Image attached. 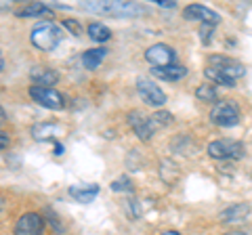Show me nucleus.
Wrapping results in <instances>:
<instances>
[{
    "mask_svg": "<svg viewBox=\"0 0 252 235\" xmlns=\"http://www.w3.org/2000/svg\"><path fill=\"white\" fill-rule=\"evenodd\" d=\"M32 44L40 51H55L61 42V29L53 21H40L32 29Z\"/></svg>",
    "mask_w": 252,
    "mask_h": 235,
    "instance_id": "obj_1",
    "label": "nucleus"
},
{
    "mask_svg": "<svg viewBox=\"0 0 252 235\" xmlns=\"http://www.w3.org/2000/svg\"><path fill=\"white\" fill-rule=\"evenodd\" d=\"M210 122L220 128H231L240 124V107L235 101H219L210 109Z\"/></svg>",
    "mask_w": 252,
    "mask_h": 235,
    "instance_id": "obj_2",
    "label": "nucleus"
},
{
    "mask_svg": "<svg viewBox=\"0 0 252 235\" xmlns=\"http://www.w3.org/2000/svg\"><path fill=\"white\" fill-rule=\"evenodd\" d=\"M82 6L93 13H107L114 17H135V15L143 13V9L135 2H84Z\"/></svg>",
    "mask_w": 252,
    "mask_h": 235,
    "instance_id": "obj_3",
    "label": "nucleus"
},
{
    "mask_svg": "<svg viewBox=\"0 0 252 235\" xmlns=\"http://www.w3.org/2000/svg\"><path fill=\"white\" fill-rule=\"evenodd\" d=\"M208 155L215 160H240L246 155V149H244L240 141L220 139V141H212L208 145Z\"/></svg>",
    "mask_w": 252,
    "mask_h": 235,
    "instance_id": "obj_4",
    "label": "nucleus"
},
{
    "mask_svg": "<svg viewBox=\"0 0 252 235\" xmlns=\"http://www.w3.org/2000/svg\"><path fill=\"white\" fill-rule=\"evenodd\" d=\"M208 67L217 69V72H220L223 76H227V78H229V80H233V82L246 74V69H244V65L240 63L238 59L225 57V55H212Z\"/></svg>",
    "mask_w": 252,
    "mask_h": 235,
    "instance_id": "obj_5",
    "label": "nucleus"
},
{
    "mask_svg": "<svg viewBox=\"0 0 252 235\" xmlns=\"http://www.w3.org/2000/svg\"><path fill=\"white\" fill-rule=\"evenodd\" d=\"M30 97L36 101L38 105H42L46 109H63V95L57 92L51 86H32L30 88Z\"/></svg>",
    "mask_w": 252,
    "mask_h": 235,
    "instance_id": "obj_6",
    "label": "nucleus"
},
{
    "mask_svg": "<svg viewBox=\"0 0 252 235\" xmlns=\"http://www.w3.org/2000/svg\"><path fill=\"white\" fill-rule=\"evenodd\" d=\"M137 90H139L141 99H143L147 105H152V107H162L164 103H166V95H164V90L158 84H154L152 80H147V78H139L137 80Z\"/></svg>",
    "mask_w": 252,
    "mask_h": 235,
    "instance_id": "obj_7",
    "label": "nucleus"
},
{
    "mask_svg": "<svg viewBox=\"0 0 252 235\" xmlns=\"http://www.w3.org/2000/svg\"><path fill=\"white\" fill-rule=\"evenodd\" d=\"M145 59L154 67H166V65H175L177 53L168 44H154L145 51Z\"/></svg>",
    "mask_w": 252,
    "mask_h": 235,
    "instance_id": "obj_8",
    "label": "nucleus"
},
{
    "mask_svg": "<svg viewBox=\"0 0 252 235\" xmlns=\"http://www.w3.org/2000/svg\"><path fill=\"white\" fill-rule=\"evenodd\" d=\"M44 218L38 212H26L15 225V235H44Z\"/></svg>",
    "mask_w": 252,
    "mask_h": 235,
    "instance_id": "obj_9",
    "label": "nucleus"
},
{
    "mask_svg": "<svg viewBox=\"0 0 252 235\" xmlns=\"http://www.w3.org/2000/svg\"><path fill=\"white\" fill-rule=\"evenodd\" d=\"M128 124H130V128L135 130V135L141 141H149V139H152V135H154V130H156L152 118L143 116V112H137V109L128 114Z\"/></svg>",
    "mask_w": 252,
    "mask_h": 235,
    "instance_id": "obj_10",
    "label": "nucleus"
},
{
    "mask_svg": "<svg viewBox=\"0 0 252 235\" xmlns=\"http://www.w3.org/2000/svg\"><path fill=\"white\" fill-rule=\"evenodd\" d=\"M183 17L187 21H202V23H208V26H217V23L220 21V15L217 11H210L208 6H204V4H189V6H185Z\"/></svg>",
    "mask_w": 252,
    "mask_h": 235,
    "instance_id": "obj_11",
    "label": "nucleus"
},
{
    "mask_svg": "<svg viewBox=\"0 0 252 235\" xmlns=\"http://www.w3.org/2000/svg\"><path fill=\"white\" fill-rule=\"evenodd\" d=\"M65 132V128L59 126V124H53V122H42V124H36L34 128H32V137L36 141H53L55 145L59 143V137Z\"/></svg>",
    "mask_w": 252,
    "mask_h": 235,
    "instance_id": "obj_12",
    "label": "nucleus"
},
{
    "mask_svg": "<svg viewBox=\"0 0 252 235\" xmlns=\"http://www.w3.org/2000/svg\"><path fill=\"white\" fill-rule=\"evenodd\" d=\"M250 210H252L250 204H246V202L231 204V206H227L223 212L219 214V221L220 223H240L250 214Z\"/></svg>",
    "mask_w": 252,
    "mask_h": 235,
    "instance_id": "obj_13",
    "label": "nucleus"
},
{
    "mask_svg": "<svg viewBox=\"0 0 252 235\" xmlns=\"http://www.w3.org/2000/svg\"><path fill=\"white\" fill-rule=\"evenodd\" d=\"M69 195H72L76 202H80V204H91L99 195V185L97 183H93V185H74V187H69Z\"/></svg>",
    "mask_w": 252,
    "mask_h": 235,
    "instance_id": "obj_14",
    "label": "nucleus"
},
{
    "mask_svg": "<svg viewBox=\"0 0 252 235\" xmlns=\"http://www.w3.org/2000/svg\"><path fill=\"white\" fill-rule=\"evenodd\" d=\"M152 74L156 78H160V80H166V82H177L181 78L187 76V67L183 65H166V67H154Z\"/></svg>",
    "mask_w": 252,
    "mask_h": 235,
    "instance_id": "obj_15",
    "label": "nucleus"
},
{
    "mask_svg": "<svg viewBox=\"0 0 252 235\" xmlns=\"http://www.w3.org/2000/svg\"><path fill=\"white\" fill-rule=\"evenodd\" d=\"M30 78H32V82H34L36 86H53L55 82L59 80V74L55 72V69H51V67H34L30 72Z\"/></svg>",
    "mask_w": 252,
    "mask_h": 235,
    "instance_id": "obj_16",
    "label": "nucleus"
},
{
    "mask_svg": "<svg viewBox=\"0 0 252 235\" xmlns=\"http://www.w3.org/2000/svg\"><path fill=\"white\" fill-rule=\"evenodd\" d=\"M105 55H107L105 49H91V51H86L82 55V65L86 69H97L101 63H103Z\"/></svg>",
    "mask_w": 252,
    "mask_h": 235,
    "instance_id": "obj_17",
    "label": "nucleus"
},
{
    "mask_svg": "<svg viewBox=\"0 0 252 235\" xmlns=\"http://www.w3.org/2000/svg\"><path fill=\"white\" fill-rule=\"evenodd\" d=\"M42 15H46V17H51L53 15L51 6H46L42 2H30L26 9L19 11V17H42Z\"/></svg>",
    "mask_w": 252,
    "mask_h": 235,
    "instance_id": "obj_18",
    "label": "nucleus"
},
{
    "mask_svg": "<svg viewBox=\"0 0 252 235\" xmlns=\"http://www.w3.org/2000/svg\"><path fill=\"white\" fill-rule=\"evenodd\" d=\"M89 36L93 38L94 42H107L109 38H112V32H109V28L103 26V23L93 21L91 26H89Z\"/></svg>",
    "mask_w": 252,
    "mask_h": 235,
    "instance_id": "obj_19",
    "label": "nucleus"
},
{
    "mask_svg": "<svg viewBox=\"0 0 252 235\" xmlns=\"http://www.w3.org/2000/svg\"><path fill=\"white\" fill-rule=\"evenodd\" d=\"M204 76H206L210 82H215V84H223V86H227V88H233V86H235V82H233V80H229L227 76H223L220 72H217V69H212V67H206V69H204Z\"/></svg>",
    "mask_w": 252,
    "mask_h": 235,
    "instance_id": "obj_20",
    "label": "nucleus"
},
{
    "mask_svg": "<svg viewBox=\"0 0 252 235\" xmlns=\"http://www.w3.org/2000/svg\"><path fill=\"white\" fill-rule=\"evenodd\" d=\"M195 97L200 101H206V103H212V101L217 99V88L212 84H202L195 88Z\"/></svg>",
    "mask_w": 252,
    "mask_h": 235,
    "instance_id": "obj_21",
    "label": "nucleus"
},
{
    "mask_svg": "<svg viewBox=\"0 0 252 235\" xmlns=\"http://www.w3.org/2000/svg\"><path fill=\"white\" fill-rule=\"evenodd\" d=\"M152 122H154V126L158 128V126H170L172 124V114H168V112H158V114H154L152 116Z\"/></svg>",
    "mask_w": 252,
    "mask_h": 235,
    "instance_id": "obj_22",
    "label": "nucleus"
},
{
    "mask_svg": "<svg viewBox=\"0 0 252 235\" xmlns=\"http://www.w3.org/2000/svg\"><path fill=\"white\" fill-rule=\"evenodd\" d=\"M112 189L114 191H132V183H130V178H126V176H120V178H116V181L112 183Z\"/></svg>",
    "mask_w": 252,
    "mask_h": 235,
    "instance_id": "obj_23",
    "label": "nucleus"
},
{
    "mask_svg": "<svg viewBox=\"0 0 252 235\" xmlns=\"http://www.w3.org/2000/svg\"><path fill=\"white\" fill-rule=\"evenodd\" d=\"M212 34H215V26H208V23H202V26H200L202 44H210V42H212Z\"/></svg>",
    "mask_w": 252,
    "mask_h": 235,
    "instance_id": "obj_24",
    "label": "nucleus"
},
{
    "mask_svg": "<svg viewBox=\"0 0 252 235\" xmlns=\"http://www.w3.org/2000/svg\"><path fill=\"white\" fill-rule=\"evenodd\" d=\"M63 26H65L67 29H72V34H74V36H80V32H82L80 26H78L76 21H72V19H65V21H63Z\"/></svg>",
    "mask_w": 252,
    "mask_h": 235,
    "instance_id": "obj_25",
    "label": "nucleus"
},
{
    "mask_svg": "<svg viewBox=\"0 0 252 235\" xmlns=\"http://www.w3.org/2000/svg\"><path fill=\"white\" fill-rule=\"evenodd\" d=\"M156 4L158 6H164V9H172V6H177L172 0H156Z\"/></svg>",
    "mask_w": 252,
    "mask_h": 235,
    "instance_id": "obj_26",
    "label": "nucleus"
},
{
    "mask_svg": "<svg viewBox=\"0 0 252 235\" xmlns=\"http://www.w3.org/2000/svg\"><path fill=\"white\" fill-rule=\"evenodd\" d=\"M0 145H2V149H6V145H9V135H6V132L0 135Z\"/></svg>",
    "mask_w": 252,
    "mask_h": 235,
    "instance_id": "obj_27",
    "label": "nucleus"
},
{
    "mask_svg": "<svg viewBox=\"0 0 252 235\" xmlns=\"http://www.w3.org/2000/svg\"><path fill=\"white\" fill-rule=\"evenodd\" d=\"M162 235H181V233L179 231H164Z\"/></svg>",
    "mask_w": 252,
    "mask_h": 235,
    "instance_id": "obj_28",
    "label": "nucleus"
},
{
    "mask_svg": "<svg viewBox=\"0 0 252 235\" xmlns=\"http://www.w3.org/2000/svg\"><path fill=\"white\" fill-rule=\"evenodd\" d=\"M223 235H246V233H242V231H231V233H223Z\"/></svg>",
    "mask_w": 252,
    "mask_h": 235,
    "instance_id": "obj_29",
    "label": "nucleus"
}]
</instances>
